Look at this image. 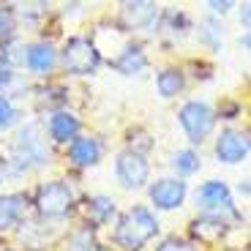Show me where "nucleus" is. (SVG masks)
<instances>
[{
	"label": "nucleus",
	"instance_id": "1",
	"mask_svg": "<svg viewBox=\"0 0 251 251\" xmlns=\"http://www.w3.org/2000/svg\"><path fill=\"white\" fill-rule=\"evenodd\" d=\"M158 232V221L156 216L148 210V207H131L123 219L118 221V229H115V243L123 246L128 251L142 249L153 235Z\"/></svg>",
	"mask_w": 251,
	"mask_h": 251
},
{
	"label": "nucleus",
	"instance_id": "2",
	"mask_svg": "<svg viewBox=\"0 0 251 251\" xmlns=\"http://www.w3.org/2000/svg\"><path fill=\"white\" fill-rule=\"evenodd\" d=\"M50 164V151H47L44 139H41V131L38 126L30 123L25 126L22 131L14 139V172H27L33 167H44Z\"/></svg>",
	"mask_w": 251,
	"mask_h": 251
},
{
	"label": "nucleus",
	"instance_id": "3",
	"mask_svg": "<svg viewBox=\"0 0 251 251\" xmlns=\"http://www.w3.org/2000/svg\"><path fill=\"white\" fill-rule=\"evenodd\" d=\"M74 205V188L63 180H52L36 191V207L38 213L47 216V219H60L66 216Z\"/></svg>",
	"mask_w": 251,
	"mask_h": 251
},
{
	"label": "nucleus",
	"instance_id": "4",
	"mask_svg": "<svg viewBox=\"0 0 251 251\" xmlns=\"http://www.w3.org/2000/svg\"><path fill=\"white\" fill-rule=\"evenodd\" d=\"M60 55H63V66H66V71H69V74H76V76L93 74V71L99 69V60H101L96 44H90L88 38H82V36L69 38Z\"/></svg>",
	"mask_w": 251,
	"mask_h": 251
},
{
	"label": "nucleus",
	"instance_id": "5",
	"mask_svg": "<svg viewBox=\"0 0 251 251\" xmlns=\"http://www.w3.org/2000/svg\"><path fill=\"white\" fill-rule=\"evenodd\" d=\"M177 118H180V126H183V131H186V137L194 145H200L216 126V112L207 107L205 101H186L180 107Z\"/></svg>",
	"mask_w": 251,
	"mask_h": 251
},
{
	"label": "nucleus",
	"instance_id": "6",
	"mask_svg": "<svg viewBox=\"0 0 251 251\" xmlns=\"http://www.w3.org/2000/svg\"><path fill=\"white\" fill-rule=\"evenodd\" d=\"M197 207L205 210L207 216H213V219L238 216V210H235V205H232V194H229L226 183H221V180L202 183L200 191H197Z\"/></svg>",
	"mask_w": 251,
	"mask_h": 251
},
{
	"label": "nucleus",
	"instance_id": "7",
	"mask_svg": "<svg viewBox=\"0 0 251 251\" xmlns=\"http://www.w3.org/2000/svg\"><path fill=\"white\" fill-rule=\"evenodd\" d=\"M148 175H151V167L145 161L142 153L134 151H123L118 153V161H115V177L123 188H139L148 183Z\"/></svg>",
	"mask_w": 251,
	"mask_h": 251
},
{
	"label": "nucleus",
	"instance_id": "8",
	"mask_svg": "<svg viewBox=\"0 0 251 251\" xmlns=\"http://www.w3.org/2000/svg\"><path fill=\"white\" fill-rule=\"evenodd\" d=\"M186 183L180 177H161L151 186V202L158 210H175L186 200Z\"/></svg>",
	"mask_w": 251,
	"mask_h": 251
},
{
	"label": "nucleus",
	"instance_id": "9",
	"mask_svg": "<svg viewBox=\"0 0 251 251\" xmlns=\"http://www.w3.org/2000/svg\"><path fill=\"white\" fill-rule=\"evenodd\" d=\"M249 156V134L226 128L216 139V158L221 164H238Z\"/></svg>",
	"mask_w": 251,
	"mask_h": 251
},
{
	"label": "nucleus",
	"instance_id": "10",
	"mask_svg": "<svg viewBox=\"0 0 251 251\" xmlns=\"http://www.w3.org/2000/svg\"><path fill=\"white\" fill-rule=\"evenodd\" d=\"M120 17H123V25L131 30L153 27V22L158 19V6L156 3H123Z\"/></svg>",
	"mask_w": 251,
	"mask_h": 251
},
{
	"label": "nucleus",
	"instance_id": "11",
	"mask_svg": "<svg viewBox=\"0 0 251 251\" xmlns=\"http://www.w3.org/2000/svg\"><path fill=\"white\" fill-rule=\"evenodd\" d=\"M69 158L74 167H93L101 161V142L93 137H76L69 145Z\"/></svg>",
	"mask_w": 251,
	"mask_h": 251
},
{
	"label": "nucleus",
	"instance_id": "12",
	"mask_svg": "<svg viewBox=\"0 0 251 251\" xmlns=\"http://www.w3.org/2000/svg\"><path fill=\"white\" fill-rule=\"evenodd\" d=\"M55 60H57V52L50 41H38V44L25 50V66L33 74H50Z\"/></svg>",
	"mask_w": 251,
	"mask_h": 251
},
{
	"label": "nucleus",
	"instance_id": "13",
	"mask_svg": "<svg viewBox=\"0 0 251 251\" xmlns=\"http://www.w3.org/2000/svg\"><path fill=\"white\" fill-rule=\"evenodd\" d=\"M47 128H50V137L55 142H74L76 134H79V120L71 112H55L47 123Z\"/></svg>",
	"mask_w": 251,
	"mask_h": 251
},
{
	"label": "nucleus",
	"instance_id": "14",
	"mask_svg": "<svg viewBox=\"0 0 251 251\" xmlns=\"http://www.w3.org/2000/svg\"><path fill=\"white\" fill-rule=\"evenodd\" d=\"M25 210H27V200L22 194L0 197V229H11L14 224H19Z\"/></svg>",
	"mask_w": 251,
	"mask_h": 251
},
{
	"label": "nucleus",
	"instance_id": "15",
	"mask_svg": "<svg viewBox=\"0 0 251 251\" xmlns=\"http://www.w3.org/2000/svg\"><path fill=\"white\" fill-rule=\"evenodd\" d=\"M112 66L120 71V74L134 76V74H139V71L148 69V57H145V52L139 50V47H126V50L112 60Z\"/></svg>",
	"mask_w": 251,
	"mask_h": 251
},
{
	"label": "nucleus",
	"instance_id": "16",
	"mask_svg": "<svg viewBox=\"0 0 251 251\" xmlns=\"http://www.w3.org/2000/svg\"><path fill=\"white\" fill-rule=\"evenodd\" d=\"M191 232L202 240V243H216V240L224 238L226 232V224L224 219H213V216H205V219H197L194 226H191Z\"/></svg>",
	"mask_w": 251,
	"mask_h": 251
},
{
	"label": "nucleus",
	"instance_id": "17",
	"mask_svg": "<svg viewBox=\"0 0 251 251\" xmlns=\"http://www.w3.org/2000/svg\"><path fill=\"white\" fill-rule=\"evenodd\" d=\"M156 88H158V93H161V99H172V96H177L183 90V74L175 69L161 71L158 79H156Z\"/></svg>",
	"mask_w": 251,
	"mask_h": 251
},
{
	"label": "nucleus",
	"instance_id": "18",
	"mask_svg": "<svg viewBox=\"0 0 251 251\" xmlns=\"http://www.w3.org/2000/svg\"><path fill=\"white\" fill-rule=\"evenodd\" d=\"M85 210H88V219L90 221H99V224H101V221H107L109 216L115 213V202L109 200V197H90Z\"/></svg>",
	"mask_w": 251,
	"mask_h": 251
},
{
	"label": "nucleus",
	"instance_id": "19",
	"mask_svg": "<svg viewBox=\"0 0 251 251\" xmlns=\"http://www.w3.org/2000/svg\"><path fill=\"white\" fill-rule=\"evenodd\" d=\"M172 170L180 177L194 175V172L200 170V156H197L194 151H177L175 156H172Z\"/></svg>",
	"mask_w": 251,
	"mask_h": 251
},
{
	"label": "nucleus",
	"instance_id": "20",
	"mask_svg": "<svg viewBox=\"0 0 251 251\" xmlns=\"http://www.w3.org/2000/svg\"><path fill=\"white\" fill-rule=\"evenodd\" d=\"M66 251H96L93 246V229H82V232H74L66 243Z\"/></svg>",
	"mask_w": 251,
	"mask_h": 251
},
{
	"label": "nucleus",
	"instance_id": "21",
	"mask_svg": "<svg viewBox=\"0 0 251 251\" xmlns=\"http://www.w3.org/2000/svg\"><path fill=\"white\" fill-rule=\"evenodd\" d=\"M200 38H202V44H207L210 50H219L221 47V30L216 22H210V19H205L202 22V30H200Z\"/></svg>",
	"mask_w": 251,
	"mask_h": 251
},
{
	"label": "nucleus",
	"instance_id": "22",
	"mask_svg": "<svg viewBox=\"0 0 251 251\" xmlns=\"http://www.w3.org/2000/svg\"><path fill=\"white\" fill-rule=\"evenodd\" d=\"M14 123H17V109H14V104L6 96L0 93V131L8 128V126H14Z\"/></svg>",
	"mask_w": 251,
	"mask_h": 251
},
{
	"label": "nucleus",
	"instance_id": "23",
	"mask_svg": "<svg viewBox=\"0 0 251 251\" xmlns=\"http://www.w3.org/2000/svg\"><path fill=\"white\" fill-rule=\"evenodd\" d=\"M17 27V19H14V11L11 8H3L0 6V41H8Z\"/></svg>",
	"mask_w": 251,
	"mask_h": 251
},
{
	"label": "nucleus",
	"instance_id": "24",
	"mask_svg": "<svg viewBox=\"0 0 251 251\" xmlns=\"http://www.w3.org/2000/svg\"><path fill=\"white\" fill-rule=\"evenodd\" d=\"M156 251H197V249L191 243H186V240H180V238H167Z\"/></svg>",
	"mask_w": 251,
	"mask_h": 251
},
{
	"label": "nucleus",
	"instance_id": "25",
	"mask_svg": "<svg viewBox=\"0 0 251 251\" xmlns=\"http://www.w3.org/2000/svg\"><path fill=\"white\" fill-rule=\"evenodd\" d=\"M11 79H14V74H11V66H8L3 57H0V85L6 88V85H11Z\"/></svg>",
	"mask_w": 251,
	"mask_h": 251
},
{
	"label": "nucleus",
	"instance_id": "26",
	"mask_svg": "<svg viewBox=\"0 0 251 251\" xmlns=\"http://www.w3.org/2000/svg\"><path fill=\"white\" fill-rule=\"evenodd\" d=\"M210 6V11H216V14H226L229 8H232V3H207Z\"/></svg>",
	"mask_w": 251,
	"mask_h": 251
},
{
	"label": "nucleus",
	"instance_id": "27",
	"mask_svg": "<svg viewBox=\"0 0 251 251\" xmlns=\"http://www.w3.org/2000/svg\"><path fill=\"white\" fill-rule=\"evenodd\" d=\"M240 19H243V25H249V3L240 8Z\"/></svg>",
	"mask_w": 251,
	"mask_h": 251
},
{
	"label": "nucleus",
	"instance_id": "28",
	"mask_svg": "<svg viewBox=\"0 0 251 251\" xmlns=\"http://www.w3.org/2000/svg\"><path fill=\"white\" fill-rule=\"evenodd\" d=\"M238 191H240V194H249V180H240Z\"/></svg>",
	"mask_w": 251,
	"mask_h": 251
},
{
	"label": "nucleus",
	"instance_id": "29",
	"mask_svg": "<svg viewBox=\"0 0 251 251\" xmlns=\"http://www.w3.org/2000/svg\"><path fill=\"white\" fill-rule=\"evenodd\" d=\"M96 251H112V249H101V246H99V249H96Z\"/></svg>",
	"mask_w": 251,
	"mask_h": 251
}]
</instances>
